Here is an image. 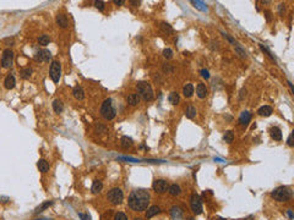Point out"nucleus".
<instances>
[{"mask_svg":"<svg viewBox=\"0 0 294 220\" xmlns=\"http://www.w3.org/2000/svg\"><path fill=\"white\" fill-rule=\"evenodd\" d=\"M287 214H288V216H289V219H290V220H293V219H294V215H293V211H292V209H288V210H287Z\"/></svg>","mask_w":294,"mask_h":220,"instance_id":"48","label":"nucleus"},{"mask_svg":"<svg viewBox=\"0 0 294 220\" xmlns=\"http://www.w3.org/2000/svg\"><path fill=\"white\" fill-rule=\"evenodd\" d=\"M271 197L277 202H287L292 198V191L287 186H279L271 192Z\"/></svg>","mask_w":294,"mask_h":220,"instance_id":"3","label":"nucleus"},{"mask_svg":"<svg viewBox=\"0 0 294 220\" xmlns=\"http://www.w3.org/2000/svg\"><path fill=\"white\" fill-rule=\"evenodd\" d=\"M52 204H53V202H49V200H48V202H44V203H42L39 207H37V208H36L34 213H42V211H44L47 208H49Z\"/></svg>","mask_w":294,"mask_h":220,"instance_id":"33","label":"nucleus"},{"mask_svg":"<svg viewBox=\"0 0 294 220\" xmlns=\"http://www.w3.org/2000/svg\"><path fill=\"white\" fill-rule=\"evenodd\" d=\"M270 135H271V137H272L274 141H281V140H282V131H281V129L277 127V126H273V127L270 130Z\"/></svg>","mask_w":294,"mask_h":220,"instance_id":"17","label":"nucleus"},{"mask_svg":"<svg viewBox=\"0 0 294 220\" xmlns=\"http://www.w3.org/2000/svg\"><path fill=\"white\" fill-rule=\"evenodd\" d=\"M78 216L82 219V220H91L89 215L88 214H83V213H78Z\"/></svg>","mask_w":294,"mask_h":220,"instance_id":"45","label":"nucleus"},{"mask_svg":"<svg viewBox=\"0 0 294 220\" xmlns=\"http://www.w3.org/2000/svg\"><path fill=\"white\" fill-rule=\"evenodd\" d=\"M159 213H161L159 207L152 205V207H150V208L147 209V211H146V218H152V216H154V215H157V214H159Z\"/></svg>","mask_w":294,"mask_h":220,"instance_id":"23","label":"nucleus"},{"mask_svg":"<svg viewBox=\"0 0 294 220\" xmlns=\"http://www.w3.org/2000/svg\"><path fill=\"white\" fill-rule=\"evenodd\" d=\"M126 100H128L129 105H131V106H135V105H137V104H139V101H140V95H139V94H136V93H131V94H129V95H128Z\"/></svg>","mask_w":294,"mask_h":220,"instance_id":"19","label":"nucleus"},{"mask_svg":"<svg viewBox=\"0 0 294 220\" xmlns=\"http://www.w3.org/2000/svg\"><path fill=\"white\" fill-rule=\"evenodd\" d=\"M183 209L180 208V207H178V205H173L172 208H170V215H172V218L174 219V220H181L183 219Z\"/></svg>","mask_w":294,"mask_h":220,"instance_id":"11","label":"nucleus"},{"mask_svg":"<svg viewBox=\"0 0 294 220\" xmlns=\"http://www.w3.org/2000/svg\"><path fill=\"white\" fill-rule=\"evenodd\" d=\"M55 20H56L58 26L61 27V28H66L69 26V20H67L66 15H64V14H58Z\"/></svg>","mask_w":294,"mask_h":220,"instance_id":"14","label":"nucleus"},{"mask_svg":"<svg viewBox=\"0 0 294 220\" xmlns=\"http://www.w3.org/2000/svg\"><path fill=\"white\" fill-rule=\"evenodd\" d=\"M102 188H103V183H102L101 181H98V180H94V181H93V183H92V188H91L93 194L100 193V192L102 191Z\"/></svg>","mask_w":294,"mask_h":220,"instance_id":"22","label":"nucleus"},{"mask_svg":"<svg viewBox=\"0 0 294 220\" xmlns=\"http://www.w3.org/2000/svg\"><path fill=\"white\" fill-rule=\"evenodd\" d=\"M96 131H98L100 133H104V132H107V127L103 125H98V126H96Z\"/></svg>","mask_w":294,"mask_h":220,"instance_id":"41","label":"nucleus"},{"mask_svg":"<svg viewBox=\"0 0 294 220\" xmlns=\"http://www.w3.org/2000/svg\"><path fill=\"white\" fill-rule=\"evenodd\" d=\"M259 47H260V49H261V51H262V53H265V54H266V55H267V56H268V58H270V59H271L273 62H276V59H274V56L272 55V53H271V51H270V50H268L266 47H263L262 44H260Z\"/></svg>","mask_w":294,"mask_h":220,"instance_id":"35","label":"nucleus"},{"mask_svg":"<svg viewBox=\"0 0 294 220\" xmlns=\"http://www.w3.org/2000/svg\"><path fill=\"white\" fill-rule=\"evenodd\" d=\"M130 4H132L134 6H139V5L141 4V2H134V0H131V2H130Z\"/></svg>","mask_w":294,"mask_h":220,"instance_id":"49","label":"nucleus"},{"mask_svg":"<svg viewBox=\"0 0 294 220\" xmlns=\"http://www.w3.org/2000/svg\"><path fill=\"white\" fill-rule=\"evenodd\" d=\"M201 76L204 77V78H210V73H209V71L206 70V69H204V70H201Z\"/></svg>","mask_w":294,"mask_h":220,"instance_id":"44","label":"nucleus"},{"mask_svg":"<svg viewBox=\"0 0 294 220\" xmlns=\"http://www.w3.org/2000/svg\"><path fill=\"white\" fill-rule=\"evenodd\" d=\"M36 220H48V219H36Z\"/></svg>","mask_w":294,"mask_h":220,"instance_id":"58","label":"nucleus"},{"mask_svg":"<svg viewBox=\"0 0 294 220\" xmlns=\"http://www.w3.org/2000/svg\"><path fill=\"white\" fill-rule=\"evenodd\" d=\"M287 144H288L289 147H293V146H294V142H293V133L289 135V137H288V140H287Z\"/></svg>","mask_w":294,"mask_h":220,"instance_id":"43","label":"nucleus"},{"mask_svg":"<svg viewBox=\"0 0 294 220\" xmlns=\"http://www.w3.org/2000/svg\"><path fill=\"white\" fill-rule=\"evenodd\" d=\"M272 113H273V110H272V108H271L270 105H263V106H261V108L257 110V114H259L260 116H265V118L271 116Z\"/></svg>","mask_w":294,"mask_h":220,"instance_id":"15","label":"nucleus"},{"mask_svg":"<svg viewBox=\"0 0 294 220\" xmlns=\"http://www.w3.org/2000/svg\"><path fill=\"white\" fill-rule=\"evenodd\" d=\"M120 144H122V147L124 149H128V148H130L132 146V140L130 137H128V136H124L120 140Z\"/></svg>","mask_w":294,"mask_h":220,"instance_id":"26","label":"nucleus"},{"mask_svg":"<svg viewBox=\"0 0 294 220\" xmlns=\"http://www.w3.org/2000/svg\"><path fill=\"white\" fill-rule=\"evenodd\" d=\"M128 204L135 211L146 210L150 204V193L143 188H137L130 193L128 198Z\"/></svg>","mask_w":294,"mask_h":220,"instance_id":"1","label":"nucleus"},{"mask_svg":"<svg viewBox=\"0 0 294 220\" xmlns=\"http://www.w3.org/2000/svg\"><path fill=\"white\" fill-rule=\"evenodd\" d=\"M223 140H224V142H227V143L233 142V140H234V133H233V131H232V130L226 131V133H224V136H223Z\"/></svg>","mask_w":294,"mask_h":220,"instance_id":"34","label":"nucleus"},{"mask_svg":"<svg viewBox=\"0 0 294 220\" xmlns=\"http://www.w3.org/2000/svg\"><path fill=\"white\" fill-rule=\"evenodd\" d=\"M265 16H266V19H267V21H271V20H272V17H271V11H268V10H266V11H265Z\"/></svg>","mask_w":294,"mask_h":220,"instance_id":"47","label":"nucleus"},{"mask_svg":"<svg viewBox=\"0 0 294 220\" xmlns=\"http://www.w3.org/2000/svg\"><path fill=\"white\" fill-rule=\"evenodd\" d=\"M14 61V51L11 49H5L2 55V66L4 69H10Z\"/></svg>","mask_w":294,"mask_h":220,"instance_id":"8","label":"nucleus"},{"mask_svg":"<svg viewBox=\"0 0 294 220\" xmlns=\"http://www.w3.org/2000/svg\"><path fill=\"white\" fill-rule=\"evenodd\" d=\"M284 10H285V6H284V4H279V6H278L279 15H283V14H284Z\"/></svg>","mask_w":294,"mask_h":220,"instance_id":"46","label":"nucleus"},{"mask_svg":"<svg viewBox=\"0 0 294 220\" xmlns=\"http://www.w3.org/2000/svg\"><path fill=\"white\" fill-rule=\"evenodd\" d=\"M15 84H16L15 76H14L13 73H9V75L5 77V80H4V86H5V88H6V89H13V88L15 87Z\"/></svg>","mask_w":294,"mask_h":220,"instance_id":"12","label":"nucleus"},{"mask_svg":"<svg viewBox=\"0 0 294 220\" xmlns=\"http://www.w3.org/2000/svg\"><path fill=\"white\" fill-rule=\"evenodd\" d=\"M52 59V53L47 49H42L34 54V60L38 62H48Z\"/></svg>","mask_w":294,"mask_h":220,"instance_id":"10","label":"nucleus"},{"mask_svg":"<svg viewBox=\"0 0 294 220\" xmlns=\"http://www.w3.org/2000/svg\"><path fill=\"white\" fill-rule=\"evenodd\" d=\"M136 89L139 92V95L142 97L143 100L146 101H151L153 99V90H152V87L148 82H145V81H141L136 84Z\"/></svg>","mask_w":294,"mask_h":220,"instance_id":"4","label":"nucleus"},{"mask_svg":"<svg viewBox=\"0 0 294 220\" xmlns=\"http://www.w3.org/2000/svg\"><path fill=\"white\" fill-rule=\"evenodd\" d=\"M245 220H254V216H249V218H246Z\"/></svg>","mask_w":294,"mask_h":220,"instance_id":"54","label":"nucleus"},{"mask_svg":"<svg viewBox=\"0 0 294 220\" xmlns=\"http://www.w3.org/2000/svg\"><path fill=\"white\" fill-rule=\"evenodd\" d=\"M183 94H184V97H186V98H190V97L194 94V86H192L191 83H187V84H185V86H184V88H183Z\"/></svg>","mask_w":294,"mask_h":220,"instance_id":"25","label":"nucleus"},{"mask_svg":"<svg viewBox=\"0 0 294 220\" xmlns=\"http://www.w3.org/2000/svg\"><path fill=\"white\" fill-rule=\"evenodd\" d=\"M235 51L239 54V56H241V58H246V51H245L239 44H235Z\"/></svg>","mask_w":294,"mask_h":220,"instance_id":"37","label":"nucleus"},{"mask_svg":"<svg viewBox=\"0 0 294 220\" xmlns=\"http://www.w3.org/2000/svg\"><path fill=\"white\" fill-rule=\"evenodd\" d=\"M163 56H164L165 59H172V58H173V50L169 49V48L164 49V50H163Z\"/></svg>","mask_w":294,"mask_h":220,"instance_id":"39","label":"nucleus"},{"mask_svg":"<svg viewBox=\"0 0 294 220\" xmlns=\"http://www.w3.org/2000/svg\"><path fill=\"white\" fill-rule=\"evenodd\" d=\"M49 73H50V78L53 80V82L58 83L60 81V78H61V64H60V61L54 60L50 64Z\"/></svg>","mask_w":294,"mask_h":220,"instance_id":"7","label":"nucleus"},{"mask_svg":"<svg viewBox=\"0 0 294 220\" xmlns=\"http://www.w3.org/2000/svg\"><path fill=\"white\" fill-rule=\"evenodd\" d=\"M168 192H169V194H170V196H173V197H176V196H179V194L181 193V188H180V186H179V185H176V183H173V185H170V186L168 187Z\"/></svg>","mask_w":294,"mask_h":220,"instance_id":"20","label":"nucleus"},{"mask_svg":"<svg viewBox=\"0 0 294 220\" xmlns=\"http://www.w3.org/2000/svg\"><path fill=\"white\" fill-rule=\"evenodd\" d=\"M168 99H169V101H170L173 105H176V104L179 103V100H180V98H179V93H176V92H172V93L169 94Z\"/></svg>","mask_w":294,"mask_h":220,"instance_id":"30","label":"nucleus"},{"mask_svg":"<svg viewBox=\"0 0 294 220\" xmlns=\"http://www.w3.org/2000/svg\"><path fill=\"white\" fill-rule=\"evenodd\" d=\"M287 83H288V86H289V88H290V92H292V93H293V92H294V90H293V84H292V82H290V81H288V82H287Z\"/></svg>","mask_w":294,"mask_h":220,"instance_id":"52","label":"nucleus"},{"mask_svg":"<svg viewBox=\"0 0 294 220\" xmlns=\"http://www.w3.org/2000/svg\"><path fill=\"white\" fill-rule=\"evenodd\" d=\"M191 4H192L196 9H199V10H201V11H207V10H209L207 5H206L204 2H199V0H196V2H191Z\"/></svg>","mask_w":294,"mask_h":220,"instance_id":"28","label":"nucleus"},{"mask_svg":"<svg viewBox=\"0 0 294 220\" xmlns=\"http://www.w3.org/2000/svg\"><path fill=\"white\" fill-rule=\"evenodd\" d=\"M31 75H32V69H30V67H25V69L20 70V76H21L22 78H25V80L30 78Z\"/></svg>","mask_w":294,"mask_h":220,"instance_id":"32","label":"nucleus"},{"mask_svg":"<svg viewBox=\"0 0 294 220\" xmlns=\"http://www.w3.org/2000/svg\"><path fill=\"white\" fill-rule=\"evenodd\" d=\"M196 94H198V97H199V98H201V99L206 98V97H207V94H209L207 87H206L204 83H199V84H198V87H196Z\"/></svg>","mask_w":294,"mask_h":220,"instance_id":"13","label":"nucleus"},{"mask_svg":"<svg viewBox=\"0 0 294 220\" xmlns=\"http://www.w3.org/2000/svg\"><path fill=\"white\" fill-rule=\"evenodd\" d=\"M94 6H96L98 10H101V11H103L104 8H106L104 2H101V0H97V2H94Z\"/></svg>","mask_w":294,"mask_h":220,"instance_id":"40","label":"nucleus"},{"mask_svg":"<svg viewBox=\"0 0 294 220\" xmlns=\"http://www.w3.org/2000/svg\"><path fill=\"white\" fill-rule=\"evenodd\" d=\"M2 199H3V200H2V202H3V203H6V202H8V200H9V198H2Z\"/></svg>","mask_w":294,"mask_h":220,"instance_id":"53","label":"nucleus"},{"mask_svg":"<svg viewBox=\"0 0 294 220\" xmlns=\"http://www.w3.org/2000/svg\"><path fill=\"white\" fill-rule=\"evenodd\" d=\"M162 69H163V72H164V73H173V72H174V67L172 66V64H168V62H165Z\"/></svg>","mask_w":294,"mask_h":220,"instance_id":"36","label":"nucleus"},{"mask_svg":"<svg viewBox=\"0 0 294 220\" xmlns=\"http://www.w3.org/2000/svg\"><path fill=\"white\" fill-rule=\"evenodd\" d=\"M251 120V114L249 112H243L239 116V122L243 125V126H246Z\"/></svg>","mask_w":294,"mask_h":220,"instance_id":"18","label":"nucleus"},{"mask_svg":"<svg viewBox=\"0 0 294 220\" xmlns=\"http://www.w3.org/2000/svg\"><path fill=\"white\" fill-rule=\"evenodd\" d=\"M222 36H223V37H224L226 39H228V42H229L230 44H233V45H235V44H237V43L234 42V39H233L232 37H229V36H228L227 33H224V32H222Z\"/></svg>","mask_w":294,"mask_h":220,"instance_id":"42","label":"nucleus"},{"mask_svg":"<svg viewBox=\"0 0 294 220\" xmlns=\"http://www.w3.org/2000/svg\"><path fill=\"white\" fill-rule=\"evenodd\" d=\"M53 109H54V112L55 113H61L63 110H64V105H63V103H61V100L60 99H55L54 101H53Z\"/></svg>","mask_w":294,"mask_h":220,"instance_id":"27","label":"nucleus"},{"mask_svg":"<svg viewBox=\"0 0 294 220\" xmlns=\"http://www.w3.org/2000/svg\"><path fill=\"white\" fill-rule=\"evenodd\" d=\"M37 168H38V170H39L41 172H43V174L48 172L49 169H50L49 163H48L47 160H44V159H39V160L37 161Z\"/></svg>","mask_w":294,"mask_h":220,"instance_id":"16","label":"nucleus"},{"mask_svg":"<svg viewBox=\"0 0 294 220\" xmlns=\"http://www.w3.org/2000/svg\"><path fill=\"white\" fill-rule=\"evenodd\" d=\"M244 94L246 95V89H241V90H240V99H243Z\"/></svg>","mask_w":294,"mask_h":220,"instance_id":"50","label":"nucleus"},{"mask_svg":"<svg viewBox=\"0 0 294 220\" xmlns=\"http://www.w3.org/2000/svg\"><path fill=\"white\" fill-rule=\"evenodd\" d=\"M72 94H74V97H75L77 100H82V99L85 98V90H83L82 87H80V86H76V87L74 88Z\"/></svg>","mask_w":294,"mask_h":220,"instance_id":"21","label":"nucleus"},{"mask_svg":"<svg viewBox=\"0 0 294 220\" xmlns=\"http://www.w3.org/2000/svg\"><path fill=\"white\" fill-rule=\"evenodd\" d=\"M152 187H153V191H154L156 193L162 194V193H164V192L168 191L169 185H168V182H167L165 180H156V181L153 182Z\"/></svg>","mask_w":294,"mask_h":220,"instance_id":"9","label":"nucleus"},{"mask_svg":"<svg viewBox=\"0 0 294 220\" xmlns=\"http://www.w3.org/2000/svg\"><path fill=\"white\" fill-rule=\"evenodd\" d=\"M186 220H194V218H187Z\"/></svg>","mask_w":294,"mask_h":220,"instance_id":"57","label":"nucleus"},{"mask_svg":"<svg viewBox=\"0 0 294 220\" xmlns=\"http://www.w3.org/2000/svg\"><path fill=\"white\" fill-rule=\"evenodd\" d=\"M101 115H102V118L104 119V120H113L114 118H115V115H117V109H115V106H114V104H113V100L111 99V98H108V99H106L103 103H102V105H101Z\"/></svg>","mask_w":294,"mask_h":220,"instance_id":"2","label":"nucleus"},{"mask_svg":"<svg viewBox=\"0 0 294 220\" xmlns=\"http://www.w3.org/2000/svg\"><path fill=\"white\" fill-rule=\"evenodd\" d=\"M216 220H227V219H224V218H217Z\"/></svg>","mask_w":294,"mask_h":220,"instance_id":"55","label":"nucleus"},{"mask_svg":"<svg viewBox=\"0 0 294 220\" xmlns=\"http://www.w3.org/2000/svg\"><path fill=\"white\" fill-rule=\"evenodd\" d=\"M190 207H191V210L194 211V214H196V215H200L202 213V200H201V197L199 194H196V193L191 194Z\"/></svg>","mask_w":294,"mask_h":220,"instance_id":"6","label":"nucleus"},{"mask_svg":"<svg viewBox=\"0 0 294 220\" xmlns=\"http://www.w3.org/2000/svg\"><path fill=\"white\" fill-rule=\"evenodd\" d=\"M107 198H108V200H109L112 204L118 205V204H122V202H123V199H124V193H123V191H122L119 187H114V188H112V190L108 191Z\"/></svg>","mask_w":294,"mask_h":220,"instance_id":"5","label":"nucleus"},{"mask_svg":"<svg viewBox=\"0 0 294 220\" xmlns=\"http://www.w3.org/2000/svg\"><path fill=\"white\" fill-rule=\"evenodd\" d=\"M161 30L165 33V34H172L173 33V27L169 25V23H167V22H161Z\"/></svg>","mask_w":294,"mask_h":220,"instance_id":"29","label":"nucleus"},{"mask_svg":"<svg viewBox=\"0 0 294 220\" xmlns=\"http://www.w3.org/2000/svg\"><path fill=\"white\" fill-rule=\"evenodd\" d=\"M196 108L195 106H192V105H189L186 109H185V116L187 118V119H194L195 116H196Z\"/></svg>","mask_w":294,"mask_h":220,"instance_id":"24","label":"nucleus"},{"mask_svg":"<svg viewBox=\"0 0 294 220\" xmlns=\"http://www.w3.org/2000/svg\"><path fill=\"white\" fill-rule=\"evenodd\" d=\"M49 42H50V38H49V36H47V34H42V36L38 38V44L42 45V47L48 45Z\"/></svg>","mask_w":294,"mask_h":220,"instance_id":"31","label":"nucleus"},{"mask_svg":"<svg viewBox=\"0 0 294 220\" xmlns=\"http://www.w3.org/2000/svg\"><path fill=\"white\" fill-rule=\"evenodd\" d=\"M134 220H142V219H141V218H135Z\"/></svg>","mask_w":294,"mask_h":220,"instance_id":"56","label":"nucleus"},{"mask_svg":"<svg viewBox=\"0 0 294 220\" xmlns=\"http://www.w3.org/2000/svg\"><path fill=\"white\" fill-rule=\"evenodd\" d=\"M114 4H117V5H122V4H124V2H123V0H114Z\"/></svg>","mask_w":294,"mask_h":220,"instance_id":"51","label":"nucleus"},{"mask_svg":"<svg viewBox=\"0 0 294 220\" xmlns=\"http://www.w3.org/2000/svg\"><path fill=\"white\" fill-rule=\"evenodd\" d=\"M114 220H129L126 214L123 213V211H118L115 215H114Z\"/></svg>","mask_w":294,"mask_h":220,"instance_id":"38","label":"nucleus"}]
</instances>
